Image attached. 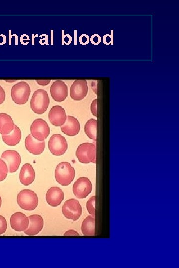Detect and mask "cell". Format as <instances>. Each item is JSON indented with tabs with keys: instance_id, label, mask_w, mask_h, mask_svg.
<instances>
[{
	"instance_id": "obj_1",
	"label": "cell",
	"mask_w": 179,
	"mask_h": 268,
	"mask_svg": "<svg viewBox=\"0 0 179 268\" xmlns=\"http://www.w3.org/2000/svg\"><path fill=\"white\" fill-rule=\"evenodd\" d=\"M75 175L73 166L68 162L59 163L55 170V177L57 182L62 186H66L71 184Z\"/></svg>"
},
{
	"instance_id": "obj_2",
	"label": "cell",
	"mask_w": 179,
	"mask_h": 268,
	"mask_svg": "<svg viewBox=\"0 0 179 268\" xmlns=\"http://www.w3.org/2000/svg\"><path fill=\"white\" fill-rule=\"evenodd\" d=\"M50 100L47 92L42 89L34 91L30 100V108L36 114L44 113L48 109Z\"/></svg>"
},
{
	"instance_id": "obj_3",
	"label": "cell",
	"mask_w": 179,
	"mask_h": 268,
	"mask_svg": "<svg viewBox=\"0 0 179 268\" xmlns=\"http://www.w3.org/2000/svg\"><path fill=\"white\" fill-rule=\"evenodd\" d=\"M75 154L79 161L82 163H96V147L94 143L85 142L80 144Z\"/></svg>"
},
{
	"instance_id": "obj_4",
	"label": "cell",
	"mask_w": 179,
	"mask_h": 268,
	"mask_svg": "<svg viewBox=\"0 0 179 268\" xmlns=\"http://www.w3.org/2000/svg\"><path fill=\"white\" fill-rule=\"evenodd\" d=\"M18 205L23 209L32 211L36 209L38 204V198L36 193L30 189L20 191L17 196Z\"/></svg>"
},
{
	"instance_id": "obj_5",
	"label": "cell",
	"mask_w": 179,
	"mask_h": 268,
	"mask_svg": "<svg viewBox=\"0 0 179 268\" xmlns=\"http://www.w3.org/2000/svg\"><path fill=\"white\" fill-rule=\"evenodd\" d=\"M30 93V87L28 83L20 81L12 87L11 97L15 103L23 105L28 101Z\"/></svg>"
},
{
	"instance_id": "obj_6",
	"label": "cell",
	"mask_w": 179,
	"mask_h": 268,
	"mask_svg": "<svg viewBox=\"0 0 179 268\" xmlns=\"http://www.w3.org/2000/svg\"><path fill=\"white\" fill-rule=\"evenodd\" d=\"M31 135L39 141H44L50 134V128L46 121L42 119H36L30 126Z\"/></svg>"
},
{
	"instance_id": "obj_7",
	"label": "cell",
	"mask_w": 179,
	"mask_h": 268,
	"mask_svg": "<svg viewBox=\"0 0 179 268\" xmlns=\"http://www.w3.org/2000/svg\"><path fill=\"white\" fill-rule=\"evenodd\" d=\"M62 212L66 218L76 221L81 216L82 207L77 200L71 198L65 201Z\"/></svg>"
},
{
	"instance_id": "obj_8",
	"label": "cell",
	"mask_w": 179,
	"mask_h": 268,
	"mask_svg": "<svg viewBox=\"0 0 179 268\" xmlns=\"http://www.w3.org/2000/svg\"><path fill=\"white\" fill-rule=\"evenodd\" d=\"M48 149L55 156L63 155L66 151L68 144L65 138L60 134H54L48 141Z\"/></svg>"
},
{
	"instance_id": "obj_9",
	"label": "cell",
	"mask_w": 179,
	"mask_h": 268,
	"mask_svg": "<svg viewBox=\"0 0 179 268\" xmlns=\"http://www.w3.org/2000/svg\"><path fill=\"white\" fill-rule=\"evenodd\" d=\"M92 190V184L87 177H82L78 178L73 185V192L78 198H86Z\"/></svg>"
},
{
	"instance_id": "obj_10",
	"label": "cell",
	"mask_w": 179,
	"mask_h": 268,
	"mask_svg": "<svg viewBox=\"0 0 179 268\" xmlns=\"http://www.w3.org/2000/svg\"><path fill=\"white\" fill-rule=\"evenodd\" d=\"M1 159L6 163L10 173H14L18 169L21 160L20 154L13 150L4 151L1 155Z\"/></svg>"
},
{
	"instance_id": "obj_11",
	"label": "cell",
	"mask_w": 179,
	"mask_h": 268,
	"mask_svg": "<svg viewBox=\"0 0 179 268\" xmlns=\"http://www.w3.org/2000/svg\"><path fill=\"white\" fill-rule=\"evenodd\" d=\"M88 91V86L86 80H75L70 87V97L75 101L82 100L86 96Z\"/></svg>"
},
{
	"instance_id": "obj_12",
	"label": "cell",
	"mask_w": 179,
	"mask_h": 268,
	"mask_svg": "<svg viewBox=\"0 0 179 268\" xmlns=\"http://www.w3.org/2000/svg\"><path fill=\"white\" fill-rule=\"evenodd\" d=\"M50 92L53 99L56 102L64 101L68 96V87L61 80H56L50 86Z\"/></svg>"
},
{
	"instance_id": "obj_13",
	"label": "cell",
	"mask_w": 179,
	"mask_h": 268,
	"mask_svg": "<svg viewBox=\"0 0 179 268\" xmlns=\"http://www.w3.org/2000/svg\"><path fill=\"white\" fill-rule=\"evenodd\" d=\"M65 109L60 105H55L49 111L48 118L50 122L54 126H61L66 120Z\"/></svg>"
},
{
	"instance_id": "obj_14",
	"label": "cell",
	"mask_w": 179,
	"mask_h": 268,
	"mask_svg": "<svg viewBox=\"0 0 179 268\" xmlns=\"http://www.w3.org/2000/svg\"><path fill=\"white\" fill-rule=\"evenodd\" d=\"M10 223L14 230L18 232L24 231L29 226V217L22 212H16L11 215Z\"/></svg>"
},
{
	"instance_id": "obj_15",
	"label": "cell",
	"mask_w": 179,
	"mask_h": 268,
	"mask_svg": "<svg viewBox=\"0 0 179 268\" xmlns=\"http://www.w3.org/2000/svg\"><path fill=\"white\" fill-rule=\"evenodd\" d=\"M64 198V192L58 187H51L46 192V201L51 206L56 207L60 205Z\"/></svg>"
},
{
	"instance_id": "obj_16",
	"label": "cell",
	"mask_w": 179,
	"mask_h": 268,
	"mask_svg": "<svg viewBox=\"0 0 179 268\" xmlns=\"http://www.w3.org/2000/svg\"><path fill=\"white\" fill-rule=\"evenodd\" d=\"M61 131L69 136H74L79 132L80 125L78 120L72 116H67L65 123L61 126Z\"/></svg>"
},
{
	"instance_id": "obj_17",
	"label": "cell",
	"mask_w": 179,
	"mask_h": 268,
	"mask_svg": "<svg viewBox=\"0 0 179 268\" xmlns=\"http://www.w3.org/2000/svg\"><path fill=\"white\" fill-rule=\"evenodd\" d=\"M29 217V223L24 233L28 236H35L38 234L43 229L44 220L42 217L38 214H33Z\"/></svg>"
},
{
	"instance_id": "obj_18",
	"label": "cell",
	"mask_w": 179,
	"mask_h": 268,
	"mask_svg": "<svg viewBox=\"0 0 179 268\" xmlns=\"http://www.w3.org/2000/svg\"><path fill=\"white\" fill-rule=\"evenodd\" d=\"M25 146L30 153L33 155H40L45 148V142L36 140L30 134L25 138Z\"/></svg>"
},
{
	"instance_id": "obj_19",
	"label": "cell",
	"mask_w": 179,
	"mask_h": 268,
	"mask_svg": "<svg viewBox=\"0 0 179 268\" xmlns=\"http://www.w3.org/2000/svg\"><path fill=\"white\" fill-rule=\"evenodd\" d=\"M35 178V172L33 166L29 163L24 164L20 170L19 180L21 183L28 186L33 183Z\"/></svg>"
},
{
	"instance_id": "obj_20",
	"label": "cell",
	"mask_w": 179,
	"mask_h": 268,
	"mask_svg": "<svg viewBox=\"0 0 179 268\" xmlns=\"http://www.w3.org/2000/svg\"><path fill=\"white\" fill-rule=\"evenodd\" d=\"M14 123L11 117L5 113H0V134H8L14 129Z\"/></svg>"
},
{
	"instance_id": "obj_21",
	"label": "cell",
	"mask_w": 179,
	"mask_h": 268,
	"mask_svg": "<svg viewBox=\"0 0 179 268\" xmlns=\"http://www.w3.org/2000/svg\"><path fill=\"white\" fill-rule=\"evenodd\" d=\"M21 132L20 128L15 125L13 130L8 134H2L3 142L8 146H15L18 144L21 138Z\"/></svg>"
},
{
	"instance_id": "obj_22",
	"label": "cell",
	"mask_w": 179,
	"mask_h": 268,
	"mask_svg": "<svg viewBox=\"0 0 179 268\" xmlns=\"http://www.w3.org/2000/svg\"><path fill=\"white\" fill-rule=\"evenodd\" d=\"M81 231L85 236H94L95 235V217L89 215L83 221Z\"/></svg>"
},
{
	"instance_id": "obj_23",
	"label": "cell",
	"mask_w": 179,
	"mask_h": 268,
	"mask_svg": "<svg viewBox=\"0 0 179 268\" xmlns=\"http://www.w3.org/2000/svg\"><path fill=\"white\" fill-rule=\"evenodd\" d=\"M97 120L89 119L85 123L84 131L86 135L91 139L96 140Z\"/></svg>"
},
{
	"instance_id": "obj_24",
	"label": "cell",
	"mask_w": 179,
	"mask_h": 268,
	"mask_svg": "<svg viewBox=\"0 0 179 268\" xmlns=\"http://www.w3.org/2000/svg\"><path fill=\"white\" fill-rule=\"evenodd\" d=\"M95 196L90 198L86 203V208L89 213L91 215H95Z\"/></svg>"
},
{
	"instance_id": "obj_25",
	"label": "cell",
	"mask_w": 179,
	"mask_h": 268,
	"mask_svg": "<svg viewBox=\"0 0 179 268\" xmlns=\"http://www.w3.org/2000/svg\"><path fill=\"white\" fill-rule=\"evenodd\" d=\"M8 172V169L6 163L2 159H0V182L6 178Z\"/></svg>"
},
{
	"instance_id": "obj_26",
	"label": "cell",
	"mask_w": 179,
	"mask_h": 268,
	"mask_svg": "<svg viewBox=\"0 0 179 268\" xmlns=\"http://www.w3.org/2000/svg\"><path fill=\"white\" fill-rule=\"evenodd\" d=\"M7 228V223L5 217L0 215V235L4 233Z\"/></svg>"
},
{
	"instance_id": "obj_27",
	"label": "cell",
	"mask_w": 179,
	"mask_h": 268,
	"mask_svg": "<svg viewBox=\"0 0 179 268\" xmlns=\"http://www.w3.org/2000/svg\"><path fill=\"white\" fill-rule=\"evenodd\" d=\"M97 99H94L91 103L90 109L92 114L97 117Z\"/></svg>"
},
{
	"instance_id": "obj_28",
	"label": "cell",
	"mask_w": 179,
	"mask_h": 268,
	"mask_svg": "<svg viewBox=\"0 0 179 268\" xmlns=\"http://www.w3.org/2000/svg\"><path fill=\"white\" fill-rule=\"evenodd\" d=\"M91 43L94 45H98L101 41V38L98 34H94L90 38Z\"/></svg>"
},
{
	"instance_id": "obj_29",
	"label": "cell",
	"mask_w": 179,
	"mask_h": 268,
	"mask_svg": "<svg viewBox=\"0 0 179 268\" xmlns=\"http://www.w3.org/2000/svg\"><path fill=\"white\" fill-rule=\"evenodd\" d=\"M79 41L81 44L86 45L89 43L90 39L87 35L83 34L79 37Z\"/></svg>"
},
{
	"instance_id": "obj_30",
	"label": "cell",
	"mask_w": 179,
	"mask_h": 268,
	"mask_svg": "<svg viewBox=\"0 0 179 268\" xmlns=\"http://www.w3.org/2000/svg\"><path fill=\"white\" fill-rule=\"evenodd\" d=\"M5 92L1 86L0 85V105L2 104L5 100Z\"/></svg>"
},
{
	"instance_id": "obj_31",
	"label": "cell",
	"mask_w": 179,
	"mask_h": 268,
	"mask_svg": "<svg viewBox=\"0 0 179 268\" xmlns=\"http://www.w3.org/2000/svg\"><path fill=\"white\" fill-rule=\"evenodd\" d=\"M65 236H79V234L75 230H69L65 232V233L63 235Z\"/></svg>"
},
{
	"instance_id": "obj_32",
	"label": "cell",
	"mask_w": 179,
	"mask_h": 268,
	"mask_svg": "<svg viewBox=\"0 0 179 268\" xmlns=\"http://www.w3.org/2000/svg\"><path fill=\"white\" fill-rule=\"evenodd\" d=\"M50 80H37V83L41 86H46L49 84L50 82Z\"/></svg>"
},
{
	"instance_id": "obj_33",
	"label": "cell",
	"mask_w": 179,
	"mask_h": 268,
	"mask_svg": "<svg viewBox=\"0 0 179 268\" xmlns=\"http://www.w3.org/2000/svg\"><path fill=\"white\" fill-rule=\"evenodd\" d=\"M1 204H2V199H1V196L0 195V208L1 206Z\"/></svg>"
}]
</instances>
